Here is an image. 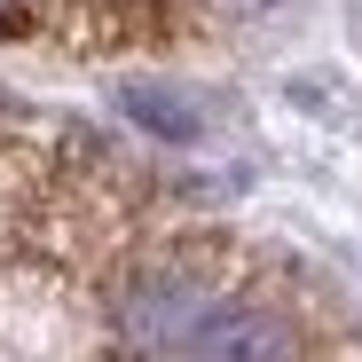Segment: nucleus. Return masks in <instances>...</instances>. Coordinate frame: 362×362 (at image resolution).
Masks as SVG:
<instances>
[{
    "label": "nucleus",
    "instance_id": "obj_1",
    "mask_svg": "<svg viewBox=\"0 0 362 362\" xmlns=\"http://www.w3.org/2000/svg\"><path fill=\"white\" fill-rule=\"evenodd\" d=\"M110 331L127 362H299V323L276 299L197 260H150L118 276Z\"/></svg>",
    "mask_w": 362,
    "mask_h": 362
},
{
    "label": "nucleus",
    "instance_id": "obj_2",
    "mask_svg": "<svg viewBox=\"0 0 362 362\" xmlns=\"http://www.w3.org/2000/svg\"><path fill=\"white\" fill-rule=\"evenodd\" d=\"M118 103H127L134 127H150V134H165V142H197V134H205V110H197L189 95H173V87H118Z\"/></svg>",
    "mask_w": 362,
    "mask_h": 362
},
{
    "label": "nucleus",
    "instance_id": "obj_3",
    "mask_svg": "<svg viewBox=\"0 0 362 362\" xmlns=\"http://www.w3.org/2000/svg\"><path fill=\"white\" fill-rule=\"evenodd\" d=\"M24 16H32V0H0V32H24Z\"/></svg>",
    "mask_w": 362,
    "mask_h": 362
}]
</instances>
